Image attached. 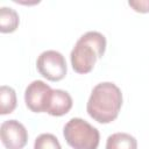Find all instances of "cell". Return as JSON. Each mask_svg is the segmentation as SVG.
Instances as JSON below:
<instances>
[{"mask_svg": "<svg viewBox=\"0 0 149 149\" xmlns=\"http://www.w3.org/2000/svg\"><path fill=\"white\" fill-rule=\"evenodd\" d=\"M20 23L19 14L10 7L0 8V31L3 34L13 33L16 30Z\"/></svg>", "mask_w": 149, "mask_h": 149, "instance_id": "9", "label": "cell"}, {"mask_svg": "<svg viewBox=\"0 0 149 149\" xmlns=\"http://www.w3.org/2000/svg\"><path fill=\"white\" fill-rule=\"evenodd\" d=\"M106 149H137V141L128 133H114L107 137Z\"/></svg>", "mask_w": 149, "mask_h": 149, "instance_id": "8", "label": "cell"}, {"mask_svg": "<svg viewBox=\"0 0 149 149\" xmlns=\"http://www.w3.org/2000/svg\"><path fill=\"white\" fill-rule=\"evenodd\" d=\"M128 5L137 13H148L149 12V0H130Z\"/></svg>", "mask_w": 149, "mask_h": 149, "instance_id": "12", "label": "cell"}, {"mask_svg": "<svg viewBox=\"0 0 149 149\" xmlns=\"http://www.w3.org/2000/svg\"><path fill=\"white\" fill-rule=\"evenodd\" d=\"M36 69L41 76L50 81L62 80L68 71L64 56L56 50H45L41 52L36 61Z\"/></svg>", "mask_w": 149, "mask_h": 149, "instance_id": "4", "label": "cell"}, {"mask_svg": "<svg viewBox=\"0 0 149 149\" xmlns=\"http://www.w3.org/2000/svg\"><path fill=\"white\" fill-rule=\"evenodd\" d=\"M63 135L73 149H97L100 141L99 130L80 118L70 119L63 128Z\"/></svg>", "mask_w": 149, "mask_h": 149, "instance_id": "3", "label": "cell"}, {"mask_svg": "<svg viewBox=\"0 0 149 149\" xmlns=\"http://www.w3.org/2000/svg\"><path fill=\"white\" fill-rule=\"evenodd\" d=\"M51 93L52 88L43 80H34L26 87L24 102L34 113L47 112Z\"/></svg>", "mask_w": 149, "mask_h": 149, "instance_id": "5", "label": "cell"}, {"mask_svg": "<svg viewBox=\"0 0 149 149\" xmlns=\"http://www.w3.org/2000/svg\"><path fill=\"white\" fill-rule=\"evenodd\" d=\"M34 149H62V147L54 134L43 133L35 139Z\"/></svg>", "mask_w": 149, "mask_h": 149, "instance_id": "11", "label": "cell"}, {"mask_svg": "<svg viewBox=\"0 0 149 149\" xmlns=\"http://www.w3.org/2000/svg\"><path fill=\"white\" fill-rule=\"evenodd\" d=\"M16 107V93L10 86L2 85L0 87V114L6 115L12 113Z\"/></svg>", "mask_w": 149, "mask_h": 149, "instance_id": "10", "label": "cell"}, {"mask_svg": "<svg viewBox=\"0 0 149 149\" xmlns=\"http://www.w3.org/2000/svg\"><path fill=\"white\" fill-rule=\"evenodd\" d=\"M122 106L121 90L111 81L97 84L87 100L86 111L88 115L99 123L114 121Z\"/></svg>", "mask_w": 149, "mask_h": 149, "instance_id": "1", "label": "cell"}, {"mask_svg": "<svg viewBox=\"0 0 149 149\" xmlns=\"http://www.w3.org/2000/svg\"><path fill=\"white\" fill-rule=\"evenodd\" d=\"M106 50V37L99 31H87L79 37L70 54L72 69L77 73L92 71L98 58H101Z\"/></svg>", "mask_w": 149, "mask_h": 149, "instance_id": "2", "label": "cell"}, {"mask_svg": "<svg viewBox=\"0 0 149 149\" xmlns=\"http://www.w3.org/2000/svg\"><path fill=\"white\" fill-rule=\"evenodd\" d=\"M72 108V98L71 95L63 90H52L50 101L47 108L48 114L52 116H62L69 113V111Z\"/></svg>", "mask_w": 149, "mask_h": 149, "instance_id": "7", "label": "cell"}, {"mask_svg": "<svg viewBox=\"0 0 149 149\" xmlns=\"http://www.w3.org/2000/svg\"><path fill=\"white\" fill-rule=\"evenodd\" d=\"M0 137L6 149H23L28 142V132L17 120H6L0 126Z\"/></svg>", "mask_w": 149, "mask_h": 149, "instance_id": "6", "label": "cell"}]
</instances>
